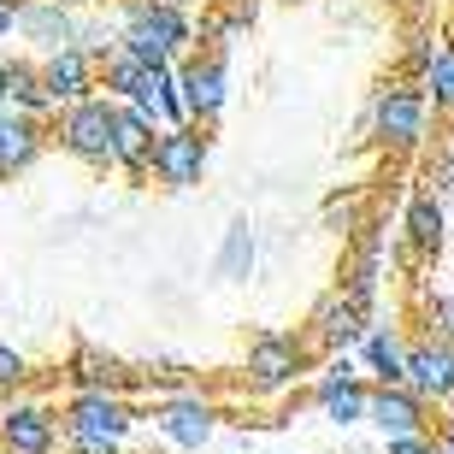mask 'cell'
Instances as JSON below:
<instances>
[{
  "label": "cell",
  "instance_id": "1",
  "mask_svg": "<svg viewBox=\"0 0 454 454\" xmlns=\"http://www.w3.org/2000/svg\"><path fill=\"white\" fill-rule=\"evenodd\" d=\"M425 124H431V95H425V83H384L366 106L372 142L389 148V153H413L425 142Z\"/></svg>",
  "mask_w": 454,
  "mask_h": 454
},
{
  "label": "cell",
  "instance_id": "2",
  "mask_svg": "<svg viewBox=\"0 0 454 454\" xmlns=\"http://www.w3.org/2000/svg\"><path fill=\"white\" fill-rule=\"evenodd\" d=\"M118 42L142 59V66H171L189 42V18L171 6V0H130L124 6V30Z\"/></svg>",
  "mask_w": 454,
  "mask_h": 454
},
{
  "label": "cell",
  "instance_id": "3",
  "mask_svg": "<svg viewBox=\"0 0 454 454\" xmlns=\"http://www.w3.org/2000/svg\"><path fill=\"white\" fill-rule=\"evenodd\" d=\"M59 148L89 160V166H113V148H118V101H101V95H89V101L66 106L59 113Z\"/></svg>",
  "mask_w": 454,
  "mask_h": 454
},
{
  "label": "cell",
  "instance_id": "4",
  "mask_svg": "<svg viewBox=\"0 0 454 454\" xmlns=\"http://www.w3.org/2000/svg\"><path fill=\"white\" fill-rule=\"evenodd\" d=\"M130 431V407L118 395H95V389H77L66 407V437L71 442H95V449H118Z\"/></svg>",
  "mask_w": 454,
  "mask_h": 454
},
{
  "label": "cell",
  "instance_id": "5",
  "mask_svg": "<svg viewBox=\"0 0 454 454\" xmlns=\"http://www.w3.org/2000/svg\"><path fill=\"white\" fill-rule=\"evenodd\" d=\"M301 366H307V342H295L289 331H260L248 342V384L260 395H278L284 384H295Z\"/></svg>",
  "mask_w": 454,
  "mask_h": 454
},
{
  "label": "cell",
  "instance_id": "6",
  "mask_svg": "<svg viewBox=\"0 0 454 454\" xmlns=\"http://www.w3.org/2000/svg\"><path fill=\"white\" fill-rule=\"evenodd\" d=\"M407 389L425 407H454V348L437 337H419L407 348Z\"/></svg>",
  "mask_w": 454,
  "mask_h": 454
},
{
  "label": "cell",
  "instance_id": "7",
  "mask_svg": "<svg viewBox=\"0 0 454 454\" xmlns=\"http://www.w3.org/2000/svg\"><path fill=\"white\" fill-rule=\"evenodd\" d=\"M366 419L384 431V442L431 437V407H425L407 384H395V389H378V384H372V413H366Z\"/></svg>",
  "mask_w": 454,
  "mask_h": 454
},
{
  "label": "cell",
  "instance_id": "8",
  "mask_svg": "<svg viewBox=\"0 0 454 454\" xmlns=\"http://www.w3.org/2000/svg\"><path fill=\"white\" fill-rule=\"evenodd\" d=\"M153 177L166 189H189L207 177V136L184 130H160V148H153Z\"/></svg>",
  "mask_w": 454,
  "mask_h": 454
},
{
  "label": "cell",
  "instance_id": "9",
  "mask_svg": "<svg viewBox=\"0 0 454 454\" xmlns=\"http://www.w3.org/2000/svg\"><path fill=\"white\" fill-rule=\"evenodd\" d=\"M177 89H184V113L213 124L224 113V59L201 53V59H184L177 66Z\"/></svg>",
  "mask_w": 454,
  "mask_h": 454
},
{
  "label": "cell",
  "instance_id": "10",
  "mask_svg": "<svg viewBox=\"0 0 454 454\" xmlns=\"http://www.w3.org/2000/svg\"><path fill=\"white\" fill-rule=\"evenodd\" d=\"M372 331H366V313H360V307L348 301V295H342V289H331V295H325L319 307H313V342H319V348H348V342H366Z\"/></svg>",
  "mask_w": 454,
  "mask_h": 454
},
{
  "label": "cell",
  "instance_id": "11",
  "mask_svg": "<svg viewBox=\"0 0 454 454\" xmlns=\"http://www.w3.org/2000/svg\"><path fill=\"white\" fill-rule=\"evenodd\" d=\"M0 449L6 454H53V413L35 402H18L0 413Z\"/></svg>",
  "mask_w": 454,
  "mask_h": 454
},
{
  "label": "cell",
  "instance_id": "12",
  "mask_svg": "<svg viewBox=\"0 0 454 454\" xmlns=\"http://www.w3.org/2000/svg\"><path fill=\"white\" fill-rule=\"evenodd\" d=\"M42 83H48L53 106H77L95 95V66H89L83 48H66V53H48L42 59Z\"/></svg>",
  "mask_w": 454,
  "mask_h": 454
},
{
  "label": "cell",
  "instance_id": "13",
  "mask_svg": "<svg viewBox=\"0 0 454 454\" xmlns=\"http://www.w3.org/2000/svg\"><path fill=\"white\" fill-rule=\"evenodd\" d=\"M18 30L30 35L35 48H48V53H66V48H77V18L59 6V0H24V12H18Z\"/></svg>",
  "mask_w": 454,
  "mask_h": 454
},
{
  "label": "cell",
  "instance_id": "14",
  "mask_svg": "<svg viewBox=\"0 0 454 454\" xmlns=\"http://www.w3.org/2000/svg\"><path fill=\"white\" fill-rule=\"evenodd\" d=\"M313 407H319L325 419L354 425V419H366V413H372V389L360 384L348 366H342V372H325L319 384H313Z\"/></svg>",
  "mask_w": 454,
  "mask_h": 454
},
{
  "label": "cell",
  "instance_id": "15",
  "mask_svg": "<svg viewBox=\"0 0 454 454\" xmlns=\"http://www.w3.org/2000/svg\"><path fill=\"white\" fill-rule=\"evenodd\" d=\"M42 118H30V113H18V106H6L0 113V177H12V171H24L42 153Z\"/></svg>",
  "mask_w": 454,
  "mask_h": 454
},
{
  "label": "cell",
  "instance_id": "16",
  "mask_svg": "<svg viewBox=\"0 0 454 454\" xmlns=\"http://www.w3.org/2000/svg\"><path fill=\"white\" fill-rule=\"evenodd\" d=\"M153 419H160V431H166L177 449H201V442L213 437V419H219V413H213L201 395H177V402H166Z\"/></svg>",
  "mask_w": 454,
  "mask_h": 454
},
{
  "label": "cell",
  "instance_id": "17",
  "mask_svg": "<svg viewBox=\"0 0 454 454\" xmlns=\"http://www.w3.org/2000/svg\"><path fill=\"white\" fill-rule=\"evenodd\" d=\"M153 148H160V136H153V124L142 113H136L130 101H118V148H113V166L124 171H153Z\"/></svg>",
  "mask_w": 454,
  "mask_h": 454
},
{
  "label": "cell",
  "instance_id": "18",
  "mask_svg": "<svg viewBox=\"0 0 454 454\" xmlns=\"http://www.w3.org/2000/svg\"><path fill=\"white\" fill-rule=\"evenodd\" d=\"M402 231H407V242H413V254H419V260H437V254H442V242H449V213H442V201L431 195V189L407 201Z\"/></svg>",
  "mask_w": 454,
  "mask_h": 454
},
{
  "label": "cell",
  "instance_id": "19",
  "mask_svg": "<svg viewBox=\"0 0 454 454\" xmlns=\"http://www.w3.org/2000/svg\"><path fill=\"white\" fill-rule=\"evenodd\" d=\"M407 348H413V342H402V331H389V325H378L366 337V366H372V378H378V389L407 384Z\"/></svg>",
  "mask_w": 454,
  "mask_h": 454
},
{
  "label": "cell",
  "instance_id": "20",
  "mask_svg": "<svg viewBox=\"0 0 454 454\" xmlns=\"http://www.w3.org/2000/svg\"><path fill=\"white\" fill-rule=\"evenodd\" d=\"M6 95H12L18 113H30V118L53 113V95H48V83H42V66H30V59H6Z\"/></svg>",
  "mask_w": 454,
  "mask_h": 454
},
{
  "label": "cell",
  "instance_id": "21",
  "mask_svg": "<svg viewBox=\"0 0 454 454\" xmlns=\"http://www.w3.org/2000/svg\"><path fill=\"white\" fill-rule=\"evenodd\" d=\"M83 389H95V395H113L118 384H124V360H113V354L101 348H77V372H71Z\"/></svg>",
  "mask_w": 454,
  "mask_h": 454
},
{
  "label": "cell",
  "instance_id": "22",
  "mask_svg": "<svg viewBox=\"0 0 454 454\" xmlns=\"http://www.w3.org/2000/svg\"><path fill=\"white\" fill-rule=\"evenodd\" d=\"M101 77H106V101H136V89H142V77H148V66H142V59H136V53L124 48V53L113 59V66L101 71Z\"/></svg>",
  "mask_w": 454,
  "mask_h": 454
},
{
  "label": "cell",
  "instance_id": "23",
  "mask_svg": "<svg viewBox=\"0 0 454 454\" xmlns=\"http://www.w3.org/2000/svg\"><path fill=\"white\" fill-rule=\"evenodd\" d=\"M425 95L442 106V113H454V48L437 53V66L425 71Z\"/></svg>",
  "mask_w": 454,
  "mask_h": 454
},
{
  "label": "cell",
  "instance_id": "24",
  "mask_svg": "<svg viewBox=\"0 0 454 454\" xmlns=\"http://www.w3.org/2000/svg\"><path fill=\"white\" fill-rule=\"evenodd\" d=\"M254 266V231L248 224H231V236H224V254H219V271H248Z\"/></svg>",
  "mask_w": 454,
  "mask_h": 454
},
{
  "label": "cell",
  "instance_id": "25",
  "mask_svg": "<svg viewBox=\"0 0 454 454\" xmlns=\"http://www.w3.org/2000/svg\"><path fill=\"white\" fill-rule=\"evenodd\" d=\"M425 325H431L425 337H437V342L454 348V295H431V301H425Z\"/></svg>",
  "mask_w": 454,
  "mask_h": 454
},
{
  "label": "cell",
  "instance_id": "26",
  "mask_svg": "<svg viewBox=\"0 0 454 454\" xmlns=\"http://www.w3.org/2000/svg\"><path fill=\"white\" fill-rule=\"evenodd\" d=\"M24 378H30V360H24L18 348H6V342H0V389H18Z\"/></svg>",
  "mask_w": 454,
  "mask_h": 454
},
{
  "label": "cell",
  "instance_id": "27",
  "mask_svg": "<svg viewBox=\"0 0 454 454\" xmlns=\"http://www.w3.org/2000/svg\"><path fill=\"white\" fill-rule=\"evenodd\" d=\"M224 18H231L236 30H248L254 18H260V0H231V12H224Z\"/></svg>",
  "mask_w": 454,
  "mask_h": 454
},
{
  "label": "cell",
  "instance_id": "28",
  "mask_svg": "<svg viewBox=\"0 0 454 454\" xmlns=\"http://www.w3.org/2000/svg\"><path fill=\"white\" fill-rule=\"evenodd\" d=\"M354 219H360V207H354V201H331V224H342V231H348Z\"/></svg>",
  "mask_w": 454,
  "mask_h": 454
},
{
  "label": "cell",
  "instance_id": "29",
  "mask_svg": "<svg viewBox=\"0 0 454 454\" xmlns=\"http://www.w3.org/2000/svg\"><path fill=\"white\" fill-rule=\"evenodd\" d=\"M18 12H24V0H0V35L18 24Z\"/></svg>",
  "mask_w": 454,
  "mask_h": 454
},
{
  "label": "cell",
  "instance_id": "30",
  "mask_svg": "<svg viewBox=\"0 0 454 454\" xmlns=\"http://www.w3.org/2000/svg\"><path fill=\"white\" fill-rule=\"evenodd\" d=\"M437 442H442V449L454 454V407H449V413H442V425H437Z\"/></svg>",
  "mask_w": 454,
  "mask_h": 454
},
{
  "label": "cell",
  "instance_id": "31",
  "mask_svg": "<svg viewBox=\"0 0 454 454\" xmlns=\"http://www.w3.org/2000/svg\"><path fill=\"white\" fill-rule=\"evenodd\" d=\"M12 106V95H6V59H0V113Z\"/></svg>",
  "mask_w": 454,
  "mask_h": 454
},
{
  "label": "cell",
  "instance_id": "32",
  "mask_svg": "<svg viewBox=\"0 0 454 454\" xmlns=\"http://www.w3.org/2000/svg\"><path fill=\"white\" fill-rule=\"evenodd\" d=\"M59 6H77V0H59Z\"/></svg>",
  "mask_w": 454,
  "mask_h": 454
},
{
  "label": "cell",
  "instance_id": "33",
  "mask_svg": "<svg viewBox=\"0 0 454 454\" xmlns=\"http://www.w3.org/2000/svg\"><path fill=\"white\" fill-rule=\"evenodd\" d=\"M0 454H6V449H0Z\"/></svg>",
  "mask_w": 454,
  "mask_h": 454
}]
</instances>
